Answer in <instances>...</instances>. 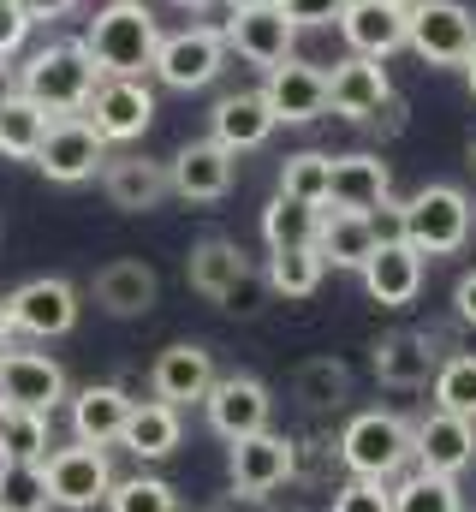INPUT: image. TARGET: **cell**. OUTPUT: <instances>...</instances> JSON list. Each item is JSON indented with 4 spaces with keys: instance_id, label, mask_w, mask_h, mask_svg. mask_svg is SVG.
Wrapping results in <instances>:
<instances>
[{
    "instance_id": "47",
    "label": "cell",
    "mask_w": 476,
    "mask_h": 512,
    "mask_svg": "<svg viewBox=\"0 0 476 512\" xmlns=\"http://www.w3.org/2000/svg\"><path fill=\"white\" fill-rule=\"evenodd\" d=\"M0 352H12V316H6V298H0Z\"/></svg>"
},
{
    "instance_id": "10",
    "label": "cell",
    "mask_w": 476,
    "mask_h": 512,
    "mask_svg": "<svg viewBox=\"0 0 476 512\" xmlns=\"http://www.w3.org/2000/svg\"><path fill=\"white\" fill-rule=\"evenodd\" d=\"M227 471H233V495L268 501L274 489H286V483L298 477V441H286V435H274V429H256V435L233 441Z\"/></svg>"
},
{
    "instance_id": "21",
    "label": "cell",
    "mask_w": 476,
    "mask_h": 512,
    "mask_svg": "<svg viewBox=\"0 0 476 512\" xmlns=\"http://www.w3.org/2000/svg\"><path fill=\"white\" fill-rule=\"evenodd\" d=\"M369 370L381 387H429L441 370V352H435V334H417V328H393L369 346Z\"/></svg>"
},
{
    "instance_id": "50",
    "label": "cell",
    "mask_w": 476,
    "mask_h": 512,
    "mask_svg": "<svg viewBox=\"0 0 476 512\" xmlns=\"http://www.w3.org/2000/svg\"><path fill=\"white\" fill-rule=\"evenodd\" d=\"M233 6H274V0H233Z\"/></svg>"
},
{
    "instance_id": "12",
    "label": "cell",
    "mask_w": 476,
    "mask_h": 512,
    "mask_svg": "<svg viewBox=\"0 0 476 512\" xmlns=\"http://www.w3.org/2000/svg\"><path fill=\"white\" fill-rule=\"evenodd\" d=\"M84 120L102 131V143H137L143 131L155 126V90L143 78H102Z\"/></svg>"
},
{
    "instance_id": "38",
    "label": "cell",
    "mask_w": 476,
    "mask_h": 512,
    "mask_svg": "<svg viewBox=\"0 0 476 512\" xmlns=\"http://www.w3.org/2000/svg\"><path fill=\"white\" fill-rule=\"evenodd\" d=\"M435 411H453V417H471L476 423V352H453L441 358L435 370Z\"/></svg>"
},
{
    "instance_id": "9",
    "label": "cell",
    "mask_w": 476,
    "mask_h": 512,
    "mask_svg": "<svg viewBox=\"0 0 476 512\" xmlns=\"http://www.w3.org/2000/svg\"><path fill=\"white\" fill-rule=\"evenodd\" d=\"M36 167L54 185H84V179H96L108 167V143H102V131L90 126L84 114H66V120L48 126L42 149H36Z\"/></svg>"
},
{
    "instance_id": "46",
    "label": "cell",
    "mask_w": 476,
    "mask_h": 512,
    "mask_svg": "<svg viewBox=\"0 0 476 512\" xmlns=\"http://www.w3.org/2000/svg\"><path fill=\"white\" fill-rule=\"evenodd\" d=\"M78 0H18V12L30 18V24H48V18H66Z\"/></svg>"
},
{
    "instance_id": "14",
    "label": "cell",
    "mask_w": 476,
    "mask_h": 512,
    "mask_svg": "<svg viewBox=\"0 0 476 512\" xmlns=\"http://www.w3.org/2000/svg\"><path fill=\"white\" fill-rule=\"evenodd\" d=\"M262 102L280 126H310V120L328 114V72L310 66V60H280V66H268Z\"/></svg>"
},
{
    "instance_id": "34",
    "label": "cell",
    "mask_w": 476,
    "mask_h": 512,
    "mask_svg": "<svg viewBox=\"0 0 476 512\" xmlns=\"http://www.w3.org/2000/svg\"><path fill=\"white\" fill-rule=\"evenodd\" d=\"M393 512H471L465 507V489L459 477H435V471H405L393 483Z\"/></svg>"
},
{
    "instance_id": "30",
    "label": "cell",
    "mask_w": 476,
    "mask_h": 512,
    "mask_svg": "<svg viewBox=\"0 0 476 512\" xmlns=\"http://www.w3.org/2000/svg\"><path fill=\"white\" fill-rule=\"evenodd\" d=\"M381 245L375 221L369 215H352V209H322V233H316V251L328 268H363Z\"/></svg>"
},
{
    "instance_id": "54",
    "label": "cell",
    "mask_w": 476,
    "mask_h": 512,
    "mask_svg": "<svg viewBox=\"0 0 476 512\" xmlns=\"http://www.w3.org/2000/svg\"><path fill=\"white\" fill-rule=\"evenodd\" d=\"M0 411H6V405H0Z\"/></svg>"
},
{
    "instance_id": "13",
    "label": "cell",
    "mask_w": 476,
    "mask_h": 512,
    "mask_svg": "<svg viewBox=\"0 0 476 512\" xmlns=\"http://www.w3.org/2000/svg\"><path fill=\"white\" fill-rule=\"evenodd\" d=\"M167 179H173V197L179 203H221L238 179V155L221 149L215 137H197V143H185L167 161Z\"/></svg>"
},
{
    "instance_id": "4",
    "label": "cell",
    "mask_w": 476,
    "mask_h": 512,
    "mask_svg": "<svg viewBox=\"0 0 476 512\" xmlns=\"http://www.w3.org/2000/svg\"><path fill=\"white\" fill-rule=\"evenodd\" d=\"M476 209L459 185H423L399 203V239L423 256H453L471 245Z\"/></svg>"
},
{
    "instance_id": "52",
    "label": "cell",
    "mask_w": 476,
    "mask_h": 512,
    "mask_svg": "<svg viewBox=\"0 0 476 512\" xmlns=\"http://www.w3.org/2000/svg\"><path fill=\"white\" fill-rule=\"evenodd\" d=\"M471 167H476V143H471Z\"/></svg>"
},
{
    "instance_id": "22",
    "label": "cell",
    "mask_w": 476,
    "mask_h": 512,
    "mask_svg": "<svg viewBox=\"0 0 476 512\" xmlns=\"http://www.w3.org/2000/svg\"><path fill=\"white\" fill-rule=\"evenodd\" d=\"M405 30H411V6H399V0H352L340 12V36H346V48L363 54V60L399 54L405 48Z\"/></svg>"
},
{
    "instance_id": "44",
    "label": "cell",
    "mask_w": 476,
    "mask_h": 512,
    "mask_svg": "<svg viewBox=\"0 0 476 512\" xmlns=\"http://www.w3.org/2000/svg\"><path fill=\"white\" fill-rule=\"evenodd\" d=\"M30 30H36V24L18 12V0H0V66L24 48V36H30Z\"/></svg>"
},
{
    "instance_id": "19",
    "label": "cell",
    "mask_w": 476,
    "mask_h": 512,
    "mask_svg": "<svg viewBox=\"0 0 476 512\" xmlns=\"http://www.w3.org/2000/svg\"><path fill=\"white\" fill-rule=\"evenodd\" d=\"M393 197V167L375 155V149H352V155H334V173H328V203L322 209H352V215H375L381 203Z\"/></svg>"
},
{
    "instance_id": "42",
    "label": "cell",
    "mask_w": 476,
    "mask_h": 512,
    "mask_svg": "<svg viewBox=\"0 0 476 512\" xmlns=\"http://www.w3.org/2000/svg\"><path fill=\"white\" fill-rule=\"evenodd\" d=\"M352 0H280V12L298 24V30H322V24H340V12H346Z\"/></svg>"
},
{
    "instance_id": "20",
    "label": "cell",
    "mask_w": 476,
    "mask_h": 512,
    "mask_svg": "<svg viewBox=\"0 0 476 512\" xmlns=\"http://www.w3.org/2000/svg\"><path fill=\"white\" fill-rule=\"evenodd\" d=\"M423 262H429V256L411 251L405 239H381L375 256H369L357 274H363V292H369L381 310H405V304H417V292H423Z\"/></svg>"
},
{
    "instance_id": "17",
    "label": "cell",
    "mask_w": 476,
    "mask_h": 512,
    "mask_svg": "<svg viewBox=\"0 0 476 512\" xmlns=\"http://www.w3.org/2000/svg\"><path fill=\"white\" fill-rule=\"evenodd\" d=\"M227 48H238L250 66H280V60H292V48H298V24L280 12V0H274V6H233V18H227Z\"/></svg>"
},
{
    "instance_id": "40",
    "label": "cell",
    "mask_w": 476,
    "mask_h": 512,
    "mask_svg": "<svg viewBox=\"0 0 476 512\" xmlns=\"http://www.w3.org/2000/svg\"><path fill=\"white\" fill-rule=\"evenodd\" d=\"M108 512H179V495H173V483H161V477H125V483L114 477Z\"/></svg>"
},
{
    "instance_id": "18",
    "label": "cell",
    "mask_w": 476,
    "mask_h": 512,
    "mask_svg": "<svg viewBox=\"0 0 476 512\" xmlns=\"http://www.w3.org/2000/svg\"><path fill=\"white\" fill-rule=\"evenodd\" d=\"M411 441H417V471H435V477H459L476 465V423L471 417H453V411H429L411 423Z\"/></svg>"
},
{
    "instance_id": "23",
    "label": "cell",
    "mask_w": 476,
    "mask_h": 512,
    "mask_svg": "<svg viewBox=\"0 0 476 512\" xmlns=\"http://www.w3.org/2000/svg\"><path fill=\"white\" fill-rule=\"evenodd\" d=\"M393 102V78H387V60H363V54H346L334 72H328V108L340 120H369Z\"/></svg>"
},
{
    "instance_id": "8",
    "label": "cell",
    "mask_w": 476,
    "mask_h": 512,
    "mask_svg": "<svg viewBox=\"0 0 476 512\" xmlns=\"http://www.w3.org/2000/svg\"><path fill=\"white\" fill-rule=\"evenodd\" d=\"M6 316H12V334L24 340H60L78 328V286L60 274H36L6 292Z\"/></svg>"
},
{
    "instance_id": "37",
    "label": "cell",
    "mask_w": 476,
    "mask_h": 512,
    "mask_svg": "<svg viewBox=\"0 0 476 512\" xmlns=\"http://www.w3.org/2000/svg\"><path fill=\"white\" fill-rule=\"evenodd\" d=\"M328 173H334V155L322 149H298L280 161V197H298V203H328Z\"/></svg>"
},
{
    "instance_id": "53",
    "label": "cell",
    "mask_w": 476,
    "mask_h": 512,
    "mask_svg": "<svg viewBox=\"0 0 476 512\" xmlns=\"http://www.w3.org/2000/svg\"><path fill=\"white\" fill-rule=\"evenodd\" d=\"M399 6H417V0H399Z\"/></svg>"
},
{
    "instance_id": "36",
    "label": "cell",
    "mask_w": 476,
    "mask_h": 512,
    "mask_svg": "<svg viewBox=\"0 0 476 512\" xmlns=\"http://www.w3.org/2000/svg\"><path fill=\"white\" fill-rule=\"evenodd\" d=\"M268 292H280V298H310L316 286H322V274H328V262L316 245H298V251H268Z\"/></svg>"
},
{
    "instance_id": "32",
    "label": "cell",
    "mask_w": 476,
    "mask_h": 512,
    "mask_svg": "<svg viewBox=\"0 0 476 512\" xmlns=\"http://www.w3.org/2000/svg\"><path fill=\"white\" fill-rule=\"evenodd\" d=\"M292 399H298L304 411H340V405L352 399V370H346L340 358H310V364H298V376H292Z\"/></svg>"
},
{
    "instance_id": "29",
    "label": "cell",
    "mask_w": 476,
    "mask_h": 512,
    "mask_svg": "<svg viewBox=\"0 0 476 512\" xmlns=\"http://www.w3.org/2000/svg\"><path fill=\"white\" fill-rule=\"evenodd\" d=\"M244 274H256V262L238 251L233 239H203L197 251L185 256V280H191V292L209 298V304H221Z\"/></svg>"
},
{
    "instance_id": "5",
    "label": "cell",
    "mask_w": 476,
    "mask_h": 512,
    "mask_svg": "<svg viewBox=\"0 0 476 512\" xmlns=\"http://www.w3.org/2000/svg\"><path fill=\"white\" fill-rule=\"evenodd\" d=\"M221 66H227V30H215V24H191V30H173V36H161V48H155V78L167 84V90H209L215 78H221Z\"/></svg>"
},
{
    "instance_id": "28",
    "label": "cell",
    "mask_w": 476,
    "mask_h": 512,
    "mask_svg": "<svg viewBox=\"0 0 476 512\" xmlns=\"http://www.w3.org/2000/svg\"><path fill=\"white\" fill-rule=\"evenodd\" d=\"M179 435H185V417H179V405H167V399H137L131 405V417H125V429H119V447L131 453V459H167L173 447H179Z\"/></svg>"
},
{
    "instance_id": "49",
    "label": "cell",
    "mask_w": 476,
    "mask_h": 512,
    "mask_svg": "<svg viewBox=\"0 0 476 512\" xmlns=\"http://www.w3.org/2000/svg\"><path fill=\"white\" fill-rule=\"evenodd\" d=\"M173 6H191V12H203V6H209V0H173Z\"/></svg>"
},
{
    "instance_id": "45",
    "label": "cell",
    "mask_w": 476,
    "mask_h": 512,
    "mask_svg": "<svg viewBox=\"0 0 476 512\" xmlns=\"http://www.w3.org/2000/svg\"><path fill=\"white\" fill-rule=\"evenodd\" d=\"M453 316H459L465 328H476V268H465L459 286H453Z\"/></svg>"
},
{
    "instance_id": "24",
    "label": "cell",
    "mask_w": 476,
    "mask_h": 512,
    "mask_svg": "<svg viewBox=\"0 0 476 512\" xmlns=\"http://www.w3.org/2000/svg\"><path fill=\"white\" fill-rule=\"evenodd\" d=\"M102 191L108 203L125 215H149L173 197V179H167V161H149V155H108L102 167Z\"/></svg>"
},
{
    "instance_id": "27",
    "label": "cell",
    "mask_w": 476,
    "mask_h": 512,
    "mask_svg": "<svg viewBox=\"0 0 476 512\" xmlns=\"http://www.w3.org/2000/svg\"><path fill=\"white\" fill-rule=\"evenodd\" d=\"M209 137L221 143V149H233V155H244V149H262L268 137H274V114H268V102H262V90H233V96H221L215 102V114H209Z\"/></svg>"
},
{
    "instance_id": "43",
    "label": "cell",
    "mask_w": 476,
    "mask_h": 512,
    "mask_svg": "<svg viewBox=\"0 0 476 512\" xmlns=\"http://www.w3.org/2000/svg\"><path fill=\"white\" fill-rule=\"evenodd\" d=\"M262 292H268V274L256 268V274H244L233 292L221 298V310H227V316H256V310H262Z\"/></svg>"
},
{
    "instance_id": "51",
    "label": "cell",
    "mask_w": 476,
    "mask_h": 512,
    "mask_svg": "<svg viewBox=\"0 0 476 512\" xmlns=\"http://www.w3.org/2000/svg\"><path fill=\"white\" fill-rule=\"evenodd\" d=\"M0 96H6V72H0Z\"/></svg>"
},
{
    "instance_id": "48",
    "label": "cell",
    "mask_w": 476,
    "mask_h": 512,
    "mask_svg": "<svg viewBox=\"0 0 476 512\" xmlns=\"http://www.w3.org/2000/svg\"><path fill=\"white\" fill-rule=\"evenodd\" d=\"M465 78H471V96H476V54L465 60Z\"/></svg>"
},
{
    "instance_id": "31",
    "label": "cell",
    "mask_w": 476,
    "mask_h": 512,
    "mask_svg": "<svg viewBox=\"0 0 476 512\" xmlns=\"http://www.w3.org/2000/svg\"><path fill=\"white\" fill-rule=\"evenodd\" d=\"M48 126H54V114H42L30 96H18V90L0 96V155L6 161H36Z\"/></svg>"
},
{
    "instance_id": "39",
    "label": "cell",
    "mask_w": 476,
    "mask_h": 512,
    "mask_svg": "<svg viewBox=\"0 0 476 512\" xmlns=\"http://www.w3.org/2000/svg\"><path fill=\"white\" fill-rule=\"evenodd\" d=\"M48 477L42 465H12L0 459V512H48Z\"/></svg>"
},
{
    "instance_id": "7",
    "label": "cell",
    "mask_w": 476,
    "mask_h": 512,
    "mask_svg": "<svg viewBox=\"0 0 476 512\" xmlns=\"http://www.w3.org/2000/svg\"><path fill=\"white\" fill-rule=\"evenodd\" d=\"M405 48L423 54L429 66H465L476 54V12L459 6V0H417Z\"/></svg>"
},
{
    "instance_id": "26",
    "label": "cell",
    "mask_w": 476,
    "mask_h": 512,
    "mask_svg": "<svg viewBox=\"0 0 476 512\" xmlns=\"http://www.w3.org/2000/svg\"><path fill=\"white\" fill-rule=\"evenodd\" d=\"M72 441H90V447H119V429H125V417H131V393L119 382H90L78 387L72 399Z\"/></svg>"
},
{
    "instance_id": "25",
    "label": "cell",
    "mask_w": 476,
    "mask_h": 512,
    "mask_svg": "<svg viewBox=\"0 0 476 512\" xmlns=\"http://www.w3.org/2000/svg\"><path fill=\"white\" fill-rule=\"evenodd\" d=\"M90 298H96L108 316H119V322H137V316H149V310H155L161 280H155V268H149V262L119 256V262H108V268H96Z\"/></svg>"
},
{
    "instance_id": "41",
    "label": "cell",
    "mask_w": 476,
    "mask_h": 512,
    "mask_svg": "<svg viewBox=\"0 0 476 512\" xmlns=\"http://www.w3.org/2000/svg\"><path fill=\"white\" fill-rule=\"evenodd\" d=\"M328 512H393V483L352 477L346 489H334V507H328Z\"/></svg>"
},
{
    "instance_id": "3",
    "label": "cell",
    "mask_w": 476,
    "mask_h": 512,
    "mask_svg": "<svg viewBox=\"0 0 476 512\" xmlns=\"http://www.w3.org/2000/svg\"><path fill=\"white\" fill-rule=\"evenodd\" d=\"M340 465L352 477H369V483H399L411 465H417V441H411V423L399 411H352L346 429H340Z\"/></svg>"
},
{
    "instance_id": "33",
    "label": "cell",
    "mask_w": 476,
    "mask_h": 512,
    "mask_svg": "<svg viewBox=\"0 0 476 512\" xmlns=\"http://www.w3.org/2000/svg\"><path fill=\"white\" fill-rule=\"evenodd\" d=\"M322 233V209L316 203H298V197H274L262 209V239L268 251H298V245H316Z\"/></svg>"
},
{
    "instance_id": "35",
    "label": "cell",
    "mask_w": 476,
    "mask_h": 512,
    "mask_svg": "<svg viewBox=\"0 0 476 512\" xmlns=\"http://www.w3.org/2000/svg\"><path fill=\"white\" fill-rule=\"evenodd\" d=\"M54 453V429H48V417L42 411H0V459H12V465H42Z\"/></svg>"
},
{
    "instance_id": "1",
    "label": "cell",
    "mask_w": 476,
    "mask_h": 512,
    "mask_svg": "<svg viewBox=\"0 0 476 512\" xmlns=\"http://www.w3.org/2000/svg\"><path fill=\"white\" fill-rule=\"evenodd\" d=\"M96 84H102V72H96V60H90L84 42H48V48H36L18 66V96H30L54 120L84 114L90 96H96Z\"/></svg>"
},
{
    "instance_id": "16",
    "label": "cell",
    "mask_w": 476,
    "mask_h": 512,
    "mask_svg": "<svg viewBox=\"0 0 476 512\" xmlns=\"http://www.w3.org/2000/svg\"><path fill=\"white\" fill-rule=\"evenodd\" d=\"M215 352L209 346H197V340H173L155 364H149V393L155 399H167V405H203L209 399V387H215Z\"/></svg>"
},
{
    "instance_id": "15",
    "label": "cell",
    "mask_w": 476,
    "mask_h": 512,
    "mask_svg": "<svg viewBox=\"0 0 476 512\" xmlns=\"http://www.w3.org/2000/svg\"><path fill=\"white\" fill-rule=\"evenodd\" d=\"M203 411H209V429L233 447V441H244V435L268 429V417H274V393L256 382V376H215L209 399H203Z\"/></svg>"
},
{
    "instance_id": "11",
    "label": "cell",
    "mask_w": 476,
    "mask_h": 512,
    "mask_svg": "<svg viewBox=\"0 0 476 512\" xmlns=\"http://www.w3.org/2000/svg\"><path fill=\"white\" fill-rule=\"evenodd\" d=\"M66 399H72V393H66V370H60L48 352H18V346L0 352V405L54 417Z\"/></svg>"
},
{
    "instance_id": "2",
    "label": "cell",
    "mask_w": 476,
    "mask_h": 512,
    "mask_svg": "<svg viewBox=\"0 0 476 512\" xmlns=\"http://www.w3.org/2000/svg\"><path fill=\"white\" fill-rule=\"evenodd\" d=\"M84 48L96 60L102 78H143L155 66V48H161V24L143 0H108L90 30H84Z\"/></svg>"
},
{
    "instance_id": "6",
    "label": "cell",
    "mask_w": 476,
    "mask_h": 512,
    "mask_svg": "<svg viewBox=\"0 0 476 512\" xmlns=\"http://www.w3.org/2000/svg\"><path fill=\"white\" fill-rule=\"evenodd\" d=\"M42 477H48V501L66 512H90L108 501L114 489V465H108V447H90V441H72V447H54L42 459Z\"/></svg>"
}]
</instances>
